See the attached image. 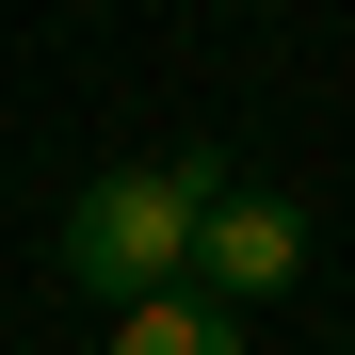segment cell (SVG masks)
<instances>
[{"instance_id":"6da1fadb","label":"cell","mask_w":355,"mask_h":355,"mask_svg":"<svg viewBox=\"0 0 355 355\" xmlns=\"http://www.w3.org/2000/svg\"><path fill=\"white\" fill-rule=\"evenodd\" d=\"M226 210V162L210 146H178V162H113V178H81V210H65V291L81 307H162V291H194V226Z\"/></svg>"},{"instance_id":"7a4b0ae2","label":"cell","mask_w":355,"mask_h":355,"mask_svg":"<svg viewBox=\"0 0 355 355\" xmlns=\"http://www.w3.org/2000/svg\"><path fill=\"white\" fill-rule=\"evenodd\" d=\"M291 275H307V210H291V194H259V178H226V210L194 226V291L243 323V307H275Z\"/></svg>"},{"instance_id":"3957f363","label":"cell","mask_w":355,"mask_h":355,"mask_svg":"<svg viewBox=\"0 0 355 355\" xmlns=\"http://www.w3.org/2000/svg\"><path fill=\"white\" fill-rule=\"evenodd\" d=\"M113 355H259V339L226 323L210 291H162V307H130V323H113Z\"/></svg>"}]
</instances>
